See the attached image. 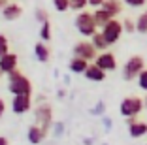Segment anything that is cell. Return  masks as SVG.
I'll return each instance as SVG.
<instances>
[{"mask_svg":"<svg viewBox=\"0 0 147 145\" xmlns=\"http://www.w3.org/2000/svg\"><path fill=\"white\" fill-rule=\"evenodd\" d=\"M34 17H36V21H38L40 25H43L45 21H49V15H47V11H45V8H36L34 9Z\"/></svg>","mask_w":147,"mask_h":145,"instance_id":"cell-27","label":"cell"},{"mask_svg":"<svg viewBox=\"0 0 147 145\" xmlns=\"http://www.w3.org/2000/svg\"><path fill=\"white\" fill-rule=\"evenodd\" d=\"M123 30L125 32H128V34H132V32H136V23L132 21V19H123Z\"/></svg>","mask_w":147,"mask_h":145,"instance_id":"cell-30","label":"cell"},{"mask_svg":"<svg viewBox=\"0 0 147 145\" xmlns=\"http://www.w3.org/2000/svg\"><path fill=\"white\" fill-rule=\"evenodd\" d=\"M40 38H42V42H45V43L51 40V23L49 21H45L42 26H40Z\"/></svg>","mask_w":147,"mask_h":145,"instance_id":"cell-23","label":"cell"},{"mask_svg":"<svg viewBox=\"0 0 147 145\" xmlns=\"http://www.w3.org/2000/svg\"><path fill=\"white\" fill-rule=\"evenodd\" d=\"M57 98H66V90L64 89H59V90H57Z\"/></svg>","mask_w":147,"mask_h":145,"instance_id":"cell-36","label":"cell"},{"mask_svg":"<svg viewBox=\"0 0 147 145\" xmlns=\"http://www.w3.org/2000/svg\"><path fill=\"white\" fill-rule=\"evenodd\" d=\"M0 13H2V17H4L6 21H17V19L23 15V8H21L19 4H13V2H9V4L6 6L4 9H0Z\"/></svg>","mask_w":147,"mask_h":145,"instance_id":"cell-13","label":"cell"},{"mask_svg":"<svg viewBox=\"0 0 147 145\" xmlns=\"http://www.w3.org/2000/svg\"><path fill=\"white\" fill-rule=\"evenodd\" d=\"M51 2H53V8L59 13H64L70 9V0H51Z\"/></svg>","mask_w":147,"mask_h":145,"instance_id":"cell-24","label":"cell"},{"mask_svg":"<svg viewBox=\"0 0 147 145\" xmlns=\"http://www.w3.org/2000/svg\"><path fill=\"white\" fill-rule=\"evenodd\" d=\"M102 9H106V11H108L113 19H115L117 15L123 11V0H104Z\"/></svg>","mask_w":147,"mask_h":145,"instance_id":"cell-17","label":"cell"},{"mask_svg":"<svg viewBox=\"0 0 147 145\" xmlns=\"http://www.w3.org/2000/svg\"><path fill=\"white\" fill-rule=\"evenodd\" d=\"M142 70H145V60H143V57L142 55H132L125 64H123L121 77L125 79V81H134Z\"/></svg>","mask_w":147,"mask_h":145,"instance_id":"cell-3","label":"cell"},{"mask_svg":"<svg viewBox=\"0 0 147 145\" xmlns=\"http://www.w3.org/2000/svg\"><path fill=\"white\" fill-rule=\"evenodd\" d=\"M72 53H74V57H81V59L89 60V62H94L96 55H98V51L94 49V45L91 43V40H81V42H78L76 45H74Z\"/></svg>","mask_w":147,"mask_h":145,"instance_id":"cell-7","label":"cell"},{"mask_svg":"<svg viewBox=\"0 0 147 145\" xmlns=\"http://www.w3.org/2000/svg\"><path fill=\"white\" fill-rule=\"evenodd\" d=\"M123 4L128 6V8H132V9H138V8L147 6V0H123Z\"/></svg>","mask_w":147,"mask_h":145,"instance_id":"cell-29","label":"cell"},{"mask_svg":"<svg viewBox=\"0 0 147 145\" xmlns=\"http://www.w3.org/2000/svg\"><path fill=\"white\" fill-rule=\"evenodd\" d=\"M34 124H38V126L42 128L43 132H45V136L49 134L51 124H53V107L49 106V104H40V106H36V109H34Z\"/></svg>","mask_w":147,"mask_h":145,"instance_id":"cell-4","label":"cell"},{"mask_svg":"<svg viewBox=\"0 0 147 145\" xmlns=\"http://www.w3.org/2000/svg\"><path fill=\"white\" fill-rule=\"evenodd\" d=\"M0 76H4V74H2V72H0Z\"/></svg>","mask_w":147,"mask_h":145,"instance_id":"cell-41","label":"cell"},{"mask_svg":"<svg viewBox=\"0 0 147 145\" xmlns=\"http://www.w3.org/2000/svg\"><path fill=\"white\" fill-rule=\"evenodd\" d=\"M8 4H9L8 0H0V9H4V8H6V6H8Z\"/></svg>","mask_w":147,"mask_h":145,"instance_id":"cell-39","label":"cell"},{"mask_svg":"<svg viewBox=\"0 0 147 145\" xmlns=\"http://www.w3.org/2000/svg\"><path fill=\"white\" fill-rule=\"evenodd\" d=\"M136 121H138V117H128V119H126V126H132Z\"/></svg>","mask_w":147,"mask_h":145,"instance_id":"cell-37","label":"cell"},{"mask_svg":"<svg viewBox=\"0 0 147 145\" xmlns=\"http://www.w3.org/2000/svg\"><path fill=\"white\" fill-rule=\"evenodd\" d=\"M91 43L94 45V49H96L98 53H104V51H108V47H109V45H108V42L104 40V36L100 34V32H96V34L91 38Z\"/></svg>","mask_w":147,"mask_h":145,"instance_id":"cell-19","label":"cell"},{"mask_svg":"<svg viewBox=\"0 0 147 145\" xmlns=\"http://www.w3.org/2000/svg\"><path fill=\"white\" fill-rule=\"evenodd\" d=\"M0 145H9L8 138H4V136H0Z\"/></svg>","mask_w":147,"mask_h":145,"instance_id":"cell-38","label":"cell"},{"mask_svg":"<svg viewBox=\"0 0 147 145\" xmlns=\"http://www.w3.org/2000/svg\"><path fill=\"white\" fill-rule=\"evenodd\" d=\"M64 132H66V124L62 123V121H53V124H51V134H53V138H62L64 136Z\"/></svg>","mask_w":147,"mask_h":145,"instance_id":"cell-22","label":"cell"},{"mask_svg":"<svg viewBox=\"0 0 147 145\" xmlns=\"http://www.w3.org/2000/svg\"><path fill=\"white\" fill-rule=\"evenodd\" d=\"M32 109V96L23 94V96H13L11 100V111L15 115H25Z\"/></svg>","mask_w":147,"mask_h":145,"instance_id":"cell-9","label":"cell"},{"mask_svg":"<svg viewBox=\"0 0 147 145\" xmlns=\"http://www.w3.org/2000/svg\"><path fill=\"white\" fill-rule=\"evenodd\" d=\"M89 60L81 59V57H72L68 62V72L70 74H85V70L89 68Z\"/></svg>","mask_w":147,"mask_h":145,"instance_id":"cell-14","label":"cell"},{"mask_svg":"<svg viewBox=\"0 0 147 145\" xmlns=\"http://www.w3.org/2000/svg\"><path fill=\"white\" fill-rule=\"evenodd\" d=\"M136 32L138 34H147V9L142 11L136 19Z\"/></svg>","mask_w":147,"mask_h":145,"instance_id":"cell-20","label":"cell"},{"mask_svg":"<svg viewBox=\"0 0 147 145\" xmlns=\"http://www.w3.org/2000/svg\"><path fill=\"white\" fill-rule=\"evenodd\" d=\"M128 136L132 138V140H140V138L147 136V123H143V121H136L132 126H128Z\"/></svg>","mask_w":147,"mask_h":145,"instance_id":"cell-16","label":"cell"},{"mask_svg":"<svg viewBox=\"0 0 147 145\" xmlns=\"http://www.w3.org/2000/svg\"><path fill=\"white\" fill-rule=\"evenodd\" d=\"M74 25H76V30H78L83 38H92L98 32V28L94 25V19H92V13L87 11V9H83V11H79L76 15Z\"/></svg>","mask_w":147,"mask_h":145,"instance_id":"cell-2","label":"cell"},{"mask_svg":"<svg viewBox=\"0 0 147 145\" xmlns=\"http://www.w3.org/2000/svg\"><path fill=\"white\" fill-rule=\"evenodd\" d=\"M136 83H138V87L143 90V92H147V68L142 70V72L138 74V77H136Z\"/></svg>","mask_w":147,"mask_h":145,"instance_id":"cell-25","label":"cell"},{"mask_svg":"<svg viewBox=\"0 0 147 145\" xmlns=\"http://www.w3.org/2000/svg\"><path fill=\"white\" fill-rule=\"evenodd\" d=\"M83 76H85V79H89V81H92V83H102L106 79V76H108V74H106L102 68H98L94 62H91Z\"/></svg>","mask_w":147,"mask_h":145,"instance_id":"cell-11","label":"cell"},{"mask_svg":"<svg viewBox=\"0 0 147 145\" xmlns=\"http://www.w3.org/2000/svg\"><path fill=\"white\" fill-rule=\"evenodd\" d=\"M81 143L83 145H94V138H92V136H85L81 140Z\"/></svg>","mask_w":147,"mask_h":145,"instance_id":"cell-33","label":"cell"},{"mask_svg":"<svg viewBox=\"0 0 147 145\" xmlns=\"http://www.w3.org/2000/svg\"><path fill=\"white\" fill-rule=\"evenodd\" d=\"M34 59L38 60V62L45 64L49 62V59H51V51H49V47L45 42H38L34 45Z\"/></svg>","mask_w":147,"mask_h":145,"instance_id":"cell-15","label":"cell"},{"mask_svg":"<svg viewBox=\"0 0 147 145\" xmlns=\"http://www.w3.org/2000/svg\"><path fill=\"white\" fill-rule=\"evenodd\" d=\"M89 115L92 117H104L106 115V102L104 100H96L92 107H89Z\"/></svg>","mask_w":147,"mask_h":145,"instance_id":"cell-21","label":"cell"},{"mask_svg":"<svg viewBox=\"0 0 147 145\" xmlns=\"http://www.w3.org/2000/svg\"><path fill=\"white\" fill-rule=\"evenodd\" d=\"M102 4H104V0H89V6H91V8H94V9L102 8Z\"/></svg>","mask_w":147,"mask_h":145,"instance_id":"cell-32","label":"cell"},{"mask_svg":"<svg viewBox=\"0 0 147 145\" xmlns=\"http://www.w3.org/2000/svg\"><path fill=\"white\" fill-rule=\"evenodd\" d=\"M94 64L98 66V68H102L106 74L108 72H115L117 70V59H115V55H113L109 49L104 51V53H98L96 59H94Z\"/></svg>","mask_w":147,"mask_h":145,"instance_id":"cell-8","label":"cell"},{"mask_svg":"<svg viewBox=\"0 0 147 145\" xmlns=\"http://www.w3.org/2000/svg\"><path fill=\"white\" fill-rule=\"evenodd\" d=\"M102 126H104V132H111L113 130V119L109 115L102 117Z\"/></svg>","mask_w":147,"mask_h":145,"instance_id":"cell-31","label":"cell"},{"mask_svg":"<svg viewBox=\"0 0 147 145\" xmlns=\"http://www.w3.org/2000/svg\"><path fill=\"white\" fill-rule=\"evenodd\" d=\"M9 53V42L6 38V34H0V57H4Z\"/></svg>","mask_w":147,"mask_h":145,"instance_id":"cell-28","label":"cell"},{"mask_svg":"<svg viewBox=\"0 0 147 145\" xmlns=\"http://www.w3.org/2000/svg\"><path fill=\"white\" fill-rule=\"evenodd\" d=\"M8 90L13 96H23V94L32 96V83L21 70H13L8 74Z\"/></svg>","mask_w":147,"mask_h":145,"instance_id":"cell-1","label":"cell"},{"mask_svg":"<svg viewBox=\"0 0 147 145\" xmlns=\"http://www.w3.org/2000/svg\"><path fill=\"white\" fill-rule=\"evenodd\" d=\"M89 6V0H70V9L74 11H83V9Z\"/></svg>","mask_w":147,"mask_h":145,"instance_id":"cell-26","label":"cell"},{"mask_svg":"<svg viewBox=\"0 0 147 145\" xmlns=\"http://www.w3.org/2000/svg\"><path fill=\"white\" fill-rule=\"evenodd\" d=\"M123 21H119V19H111V21L108 23V25H104L102 28H100V34L104 36V40L108 42V45H115L119 40H121L123 36Z\"/></svg>","mask_w":147,"mask_h":145,"instance_id":"cell-6","label":"cell"},{"mask_svg":"<svg viewBox=\"0 0 147 145\" xmlns=\"http://www.w3.org/2000/svg\"><path fill=\"white\" fill-rule=\"evenodd\" d=\"M143 107L147 109V92H145V98H143Z\"/></svg>","mask_w":147,"mask_h":145,"instance_id":"cell-40","label":"cell"},{"mask_svg":"<svg viewBox=\"0 0 147 145\" xmlns=\"http://www.w3.org/2000/svg\"><path fill=\"white\" fill-rule=\"evenodd\" d=\"M34 102H36V106H40V104H45V96H43V94H38V96L34 98Z\"/></svg>","mask_w":147,"mask_h":145,"instance_id":"cell-34","label":"cell"},{"mask_svg":"<svg viewBox=\"0 0 147 145\" xmlns=\"http://www.w3.org/2000/svg\"><path fill=\"white\" fill-rule=\"evenodd\" d=\"M92 19H94V25H96V28H102L104 25H108L109 21H111V15H109L106 9H102V8H98V9H94L92 11Z\"/></svg>","mask_w":147,"mask_h":145,"instance_id":"cell-18","label":"cell"},{"mask_svg":"<svg viewBox=\"0 0 147 145\" xmlns=\"http://www.w3.org/2000/svg\"><path fill=\"white\" fill-rule=\"evenodd\" d=\"M45 138H47L45 132H43L38 124H30L28 130H26V140H28V143H32V145H40Z\"/></svg>","mask_w":147,"mask_h":145,"instance_id":"cell-12","label":"cell"},{"mask_svg":"<svg viewBox=\"0 0 147 145\" xmlns=\"http://www.w3.org/2000/svg\"><path fill=\"white\" fill-rule=\"evenodd\" d=\"M17 64H19V57L15 55V53L9 51L8 55L0 57V72L4 74V76H8L9 72L17 70Z\"/></svg>","mask_w":147,"mask_h":145,"instance_id":"cell-10","label":"cell"},{"mask_svg":"<svg viewBox=\"0 0 147 145\" xmlns=\"http://www.w3.org/2000/svg\"><path fill=\"white\" fill-rule=\"evenodd\" d=\"M143 109V98H140V96H126V98L121 100V104H119V113H121L125 119H128V117H138L140 113H142Z\"/></svg>","mask_w":147,"mask_h":145,"instance_id":"cell-5","label":"cell"},{"mask_svg":"<svg viewBox=\"0 0 147 145\" xmlns=\"http://www.w3.org/2000/svg\"><path fill=\"white\" fill-rule=\"evenodd\" d=\"M6 113V102H4V98H0V117Z\"/></svg>","mask_w":147,"mask_h":145,"instance_id":"cell-35","label":"cell"}]
</instances>
